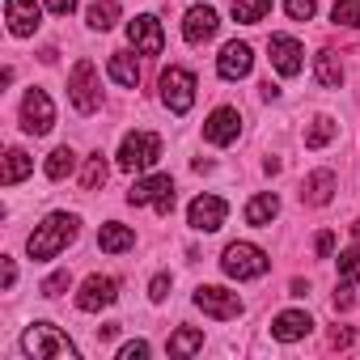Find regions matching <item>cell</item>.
<instances>
[{"label": "cell", "instance_id": "1", "mask_svg": "<svg viewBox=\"0 0 360 360\" xmlns=\"http://www.w3.org/2000/svg\"><path fill=\"white\" fill-rule=\"evenodd\" d=\"M77 233H81V221H77L72 212H51V217L26 238V250H30L34 263H47V259L64 255V250L77 242Z\"/></svg>", "mask_w": 360, "mask_h": 360}, {"label": "cell", "instance_id": "2", "mask_svg": "<svg viewBox=\"0 0 360 360\" xmlns=\"http://www.w3.org/2000/svg\"><path fill=\"white\" fill-rule=\"evenodd\" d=\"M22 352L34 356V360H77V356H81L77 343H72L60 326H51V322H34V326L22 335Z\"/></svg>", "mask_w": 360, "mask_h": 360}, {"label": "cell", "instance_id": "3", "mask_svg": "<svg viewBox=\"0 0 360 360\" xmlns=\"http://www.w3.org/2000/svg\"><path fill=\"white\" fill-rule=\"evenodd\" d=\"M267 267H271V259H267V250H259L255 242H233V246H225V255H221V271H225L229 280H259V276H267Z\"/></svg>", "mask_w": 360, "mask_h": 360}, {"label": "cell", "instance_id": "4", "mask_svg": "<svg viewBox=\"0 0 360 360\" xmlns=\"http://www.w3.org/2000/svg\"><path fill=\"white\" fill-rule=\"evenodd\" d=\"M68 102L77 115H94L102 106V81H98V68L89 60H77V68L68 77Z\"/></svg>", "mask_w": 360, "mask_h": 360}, {"label": "cell", "instance_id": "5", "mask_svg": "<svg viewBox=\"0 0 360 360\" xmlns=\"http://www.w3.org/2000/svg\"><path fill=\"white\" fill-rule=\"evenodd\" d=\"M157 157H161V136H153V131H127L119 144V169H127V174L157 165Z\"/></svg>", "mask_w": 360, "mask_h": 360}, {"label": "cell", "instance_id": "6", "mask_svg": "<svg viewBox=\"0 0 360 360\" xmlns=\"http://www.w3.org/2000/svg\"><path fill=\"white\" fill-rule=\"evenodd\" d=\"M161 102L174 110V115H187L195 106V72L191 68H165L161 72Z\"/></svg>", "mask_w": 360, "mask_h": 360}, {"label": "cell", "instance_id": "7", "mask_svg": "<svg viewBox=\"0 0 360 360\" xmlns=\"http://www.w3.org/2000/svg\"><path fill=\"white\" fill-rule=\"evenodd\" d=\"M127 204H136V208L153 204L161 217H169V212H174V178H169V174H148V178H140V183L127 191Z\"/></svg>", "mask_w": 360, "mask_h": 360}, {"label": "cell", "instance_id": "8", "mask_svg": "<svg viewBox=\"0 0 360 360\" xmlns=\"http://www.w3.org/2000/svg\"><path fill=\"white\" fill-rule=\"evenodd\" d=\"M195 309H204L217 322H229V318L242 314V297L229 292V288H221V284H200L195 288Z\"/></svg>", "mask_w": 360, "mask_h": 360}, {"label": "cell", "instance_id": "9", "mask_svg": "<svg viewBox=\"0 0 360 360\" xmlns=\"http://www.w3.org/2000/svg\"><path fill=\"white\" fill-rule=\"evenodd\" d=\"M22 127H26L30 136H47V131L56 127V106H51V98H47L43 89H30V94L22 98Z\"/></svg>", "mask_w": 360, "mask_h": 360}, {"label": "cell", "instance_id": "10", "mask_svg": "<svg viewBox=\"0 0 360 360\" xmlns=\"http://www.w3.org/2000/svg\"><path fill=\"white\" fill-rule=\"evenodd\" d=\"M225 217H229V204H225L221 195H195L191 208H187V221H191V229H200V233H217V229L225 225Z\"/></svg>", "mask_w": 360, "mask_h": 360}, {"label": "cell", "instance_id": "11", "mask_svg": "<svg viewBox=\"0 0 360 360\" xmlns=\"http://www.w3.org/2000/svg\"><path fill=\"white\" fill-rule=\"evenodd\" d=\"M115 301H119V280L115 276H89L77 292V309H85V314H98Z\"/></svg>", "mask_w": 360, "mask_h": 360}, {"label": "cell", "instance_id": "12", "mask_svg": "<svg viewBox=\"0 0 360 360\" xmlns=\"http://www.w3.org/2000/svg\"><path fill=\"white\" fill-rule=\"evenodd\" d=\"M127 43H131L140 56H161L165 30H161V22H157L153 13H140L136 22H127Z\"/></svg>", "mask_w": 360, "mask_h": 360}, {"label": "cell", "instance_id": "13", "mask_svg": "<svg viewBox=\"0 0 360 360\" xmlns=\"http://www.w3.org/2000/svg\"><path fill=\"white\" fill-rule=\"evenodd\" d=\"M267 51H271V64H276L280 77H297V72L305 68V47H301L292 34H271Z\"/></svg>", "mask_w": 360, "mask_h": 360}, {"label": "cell", "instance_id": "14", "mask_svg": "<svg viewBox=\"0 0 360 360\" xmlns=\"http://www.w3.org/2000/svg\"><path fill=\"white\" fill-rule=\"evenodd\" d=\"M250 68H255V51L246 47V43H225L221 47V56H217V72L225 77V81H242V77H250Z\"/></svg>", "mask_w": 360, "mask_h": 360}, {"label": "cell", "instance_id": "15", "mask_svg": "<svg viewBox=\"0 0 360 360\" xmlns=\"http://www.w3.org/2000/svg\"><path fill=\"white\" fill-rule=\"evenodd\" d=\"M238 131H242V115L233 110V106H217L212 115H208V123H204V140L208 144H233L238 140Z\"/></svg>", "mask_w": 360, "mask_h": 360}, {"label": "cell", "instance_id": "16", "mask_svg": "<svg viewBox=\"0 0 360 360\" xmlns=\"http://www.w3.org/2000/svg\"><path fill=\"white\" fill-rule=\"evenodd\" d=\"M5 18H9V30L18 39H30L43 26V13H39L34 0H5Z\"/></svg>", "mask_w": 360, "mask_h": 360}, {"label": "cell", "instance_id": "17", "mask_svg": "<svg viewBox=\"0 0 360 360\" xmlns=\"http://www.w3.org/2000/svg\"><path fill=\"white\" fill-rule=\"evenodd\" d=\"M217 9L212 5H195V9H187V22H183V39L191 43V47H200V43H208L212 34H217Z\"/></svg>", "mask_w": 360, "mask_h": 360}, {"label": "cell", "instance_id": "18", "mask_svg": "<svg viewBox=\"0 0 360 360\" xmlns=\"http://www.w3.org/2000/svg\"><path fill=\"white\" fill-rule=\"evenodd\" d=\"M314 330V318L305 314V309H284V314H276V322H271V335L280 339V343H297V339H305Z\"/></svg>", "mask_w": 360, "mask_h": 360}, {"label": "cell", "instance_id": "19", "mask_svg": "<svg viewBox=\"0 0 360 360\" xmlns=\"http://www.w3.org/2000/svg\"><path fill=\"white\" fill-rule=\"evenodd\" d=\"M335 187H339V178H335L330 169H314V174L305 178V191H301V200H305V204H314V208H322V204H330Z\"/></svg>", "mask_w": 360, "mask_h": 360}, {"label": "cell", "instance_id": "20", "mask_svg": "<svg viewBox=\"0 0 360 360\" xmlns=\"http://www.w3.org/2000/svg\"><path fill=\"white\" fill-rule=\"evenodd\" d=\"M276 217H280V195L276 191H263L246 204V225H255V229H267Z\"/></svg>", "mask_w": 360, "mask_h": 360}, {"label": "cell", "instance_id": "21", "mask_svg": "<svg viewBox=\"0 0 360 360\" xmlns=\"http://www.w3.org/2000/svg\"><path fill=\"white\" fill-rule=\"evenodd\" d=\"M106 72H110V81L123 85V89H136V85H140V64H136V56H127V51H115L110 64H106Z\"/></svg>", "mask_w": 360, "mask_h": 360}, {"label": "cell", "instance_id": "22", "mask_svg": "<svg viewBox=\"0 0 360 360\" xmlns=\"http://www.w3.org/2000/svg\"><path fill=\"white\" fill-rule=\"evenodd\" d=\"M98 246H102L106 255H123V250H131V246H136V233H131L127 225L110 221V225H102V229H98Z\"/></svg>", "mask_w": 360, "mask_h": 360}, {"label": "cell", "instance_id": "23", "mask_svg": "<svg viewBox=\"0 0 360 360\" xmlns=\"http://www.w3.org/2000/svg\"><path fill=\"white\" fill-rule=\"evenodd\" d=\"M34 169V157L30 153H22V148H9V157H5V174H0V183L5 187H18L22 178Z\"/></svg>", "mask_w": 360, "mask_h": 360}, {"label": "cell", "instance_id": "24", "mask_svg": "<svg viewBox=\"0 0 360 360\" xmlns=\"http://www.w3.org/2000/svg\"><path fill=\"white\" fill-rule=\"evenodd\" d=\"M85 22H89V30H102L106 34L119 22V0H94L89 13H85Z\"/></svg>", "mask_w": 360, "mask_h": 360}, {"label": "cell", "instance_id": "25", "mask_svg": "<svg viewBox=\"0 0 360 360\" xmlns=\"http://www.w3.org/2000/svg\"><path fill=\"white\" fill-rule=\"evenodd\" d=\"M169 356H195L200 347H204V330H195V326H183V330H174L169 335Z\"/></svg>", "mask_w": 360, "mask_h": 360}, {"label": "cell", "instance_id": "26", "mask_svg": "<svg viewBox=\"0 0 360 360\" xmlns=\"http://www.w3.org/2000/svg\"><path fill=\"white\" fill-rule=\"evenodd\" d=\"M314 77H318L322 89H339V85H343V64H339L330 51H322V56L314 60Z\"/></svg>", "mask_w": 360, "mask_h": 360}, {"label": "cell", "instance_id": "27", "mask_svg": "<svg viewBox=\"0 0 360 360\" xmlns=\"http://www.w3.org/2000/svg\"><path fill=\"white\" fill-rule=\"evenodd\" d=\"M72 169H77V153H72L68 144H60V148L47 157V178H51V183H64Z\"/></svg>", "mask_w": 360, "mask_h": 360}, {"label": "cell", "instance_id": "28", "mask_svg": "<svg viewBox=\"0 0 360 360\" xmlns=\"http://www.w3.org/2000/svg\"><path fill=\"white\" fill-rule=\"evenodd\" d=\"M271 13V0H233V22L242 26H255Z\"/></svg>", "mask_w": 360, "mask_h": 360}, {"label": "cell", "instance_id": "29", "mask_svg": "<svg viewBox=\"0 0 360 360\" xmlns=\"http://www.w3.org/2000/svg\"><path fill=\"white\" fill-rule=\"evenodd\" d=\"M106 178H110V165H106V157H102V153H94V157L85 161V174H81V187H85V191H98V187L106 183Z\"/></svg>", "mask_w": 360, "mask_h": 360}, {"label": "cell", "instance_id": "30", "mask_svg": "<svg viewBox=\"0 0 360 360\" xmlns=\"http://www.w3.org/2000/svg\"><path fill=\"white\" fill-rule=\"evenodd\" d=\"M330 140H335V119L318 115V119L309 123V131H305V148H322V144H330Z\"/></svg>", "mask_w": 360, "mask_h": 360}, {"label": "cell", "instance_id": "31", "mask_svg": "<svg viewBox=\"0 0 360 360\" xmlns=\"http://www.w3.org/2000/svg\"><path fill=\"white\" fill-rule=\"evenodd\" d=\"M330 18H335V26H347V30H356V26H360V0H335Z\"/></svg>", "mask_w": 360, "mask_h": 360}, {"label": "cell", "instance_id": "32", "mask_svg": "<svg viewBox=\"0 0 360 360\" xmlns=\"http://www.w3.org/2000/svg\"><path fill=\"white\" fill-rule=\"evenodd\" d=\"M339 280L343 284H360V250H343L339 255Z\"/></svg>", "mask_w": 360, "mask_h": 360}, {"label": "cell", "instance_id": "33", "mask_svg": "<svg viewBox=\"0 0 360 360\" xmlns=\"http://www.w3.org/2000/svg\"><path fill=\"white\" fill-rule=\"evenodd\" d=\"M284 13H288L292 22H309V18L318 13V0H284Z\"/></svg>", "mask_w": 360, "mask_h": 360}, {"label": "cell", "instance_id": "34", "mask_svg": "<svg viewBox=\"0 0 360 360\" xmlns=\"http://www.w3.org/2000/svg\"><path fill=\"white\" fill-rule=\"evenodd\" d=\"M68 284H72V280H68V271H56V276H47V280H43V297H60Z\"/></svg>", "mask_w": 360, "mask_h": 360}, {"label": "cell", "instance_id": "35", "mask_svg": "<svg viewBox=\"0 0 360 360\" xmlns=\"http://www.w3.org/2000/svg\"><path fill=\"white\" fill-rule=\"evenodd\" d=\"M148 352H153V347H148L144 339H131V343H123V347H119V360H144Z\"/></svg>", "mask_w": 360, "mask_h": 360}, {"label": "cell", "instance_id": "36", "mask_svg": "<svg viewBox=\"0 0 360 360\" xmlns=\"http://www.w3.org/2000/svg\"><path fill=\"white\" fill-rule=\"evenodd\" d=\"M148 297H153V301H165V297H169V276H165V271H161V276H153Z\"/></svg>", "mask_w": 360, "mask_h": 360}, {"label": "cell", "instance_id": "37", "mask_svg": "<svg viewBox=\"0 0 360 360\" xmlns=\"http://www.w3.org/2000/svg\"><path fill=\"white\" fill-rule=\"evenodd\" d=\"M77 5H81V0H47V9H51L56 18H68V13H72Z\"/></svg>", "mask_w": 360, "mask_h": 360}, {"label": "cell", "instance_id": "38", "mask_svg": "<svg viewBox=\"0 0 360 360\" xmlns=\"http://www.w3.org/2000/svg\"><path fill=\"white\" fill-rule=\"evenodd\" d=\"M314 250H318L322 259H330V255H335V233H318V242H314Z\"/></svg>", "mask_w": 360, "mask_h": 360}, {"label": "cell", "instance_id": "39", "mask_svg": "<svg viewBox=\"0 0 360 360\" xmlns=\"http://www.w3.org/2000/svg\"><path fill=\"white\" fill-rule=\"evenodd\" d=\"M18 284V267H13V259H5V288H13Z\"/></svg>", "mask_w": 360, "mask_h": 360}, {"label": "cell", "instance_id": "40", "mask_svg": "<svg viewBox=\"0 0 360 360\" xmlns=\"http://www.w3.org/2000/svg\"><path fill=\"white\" fill-rule=\"evenodd\" d=\"M330 343H335V347H347V343H352V330H347V326H343V330H335V335H330Z\"/></svg>", "mask_w": 360, "mask_h": 360}, {"label": "cell", "instance_id": "41", "mask_svg": "<svg viewBox=\"0 0 360 360\" xmlns=\"http://www.w3.org/2000/svg\"><path fill=\"white\" fill-rule=\"evenodd\" d=\"M115 335H119V322H106V326L98 330V339H115Z\"/></svg>", "mask_w": 360, "mask_h": 360}, {"label": "cell", "instance_id": "42", "mask_svg": "<svg viewBox=\"0 0 360 360\" xmlns=\"http://www.w3.org/2000/svg\"><path fill=\"white\" fill-rule=\"evenodd\" d=\"M352 233H356V242H360V225H352Z\"/></svg>", "mask_w": 360, "mask_h": 360}]
</instances>
